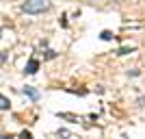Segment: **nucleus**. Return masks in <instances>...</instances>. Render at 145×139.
I'll return each instance as SVG.
<instances>
[{
    "instance_id": "obj_7",
    "label": "nucleus",
    "mask_w": 145,
    "mask_h": 139,
    "mask_svg": "<svg viewBox=\"0 0 145 139\" xmlns=\"http://www.w3.org/2000/svg\"><path fill=\"white\" fill-rule=\"evenodd\" d=\"M100 37H102V39H106V42H108V39H113V33H110V30H104V33H102V35H100Z\"/></svg>"
},
{
    "instance_id": "obj_4",
    "label": "nucleus",
    "mask_w": 145,
    "mask_h": 139,
    "mask_svg": "<svg viewBox=\"0 0 145 139\" xmlns=\"http://www.w3.org/2000/svg\"><path fill=\"white\" fill-rule=\"evenodd\" d=\"M59 117H63V120H72V122H80L78 115H74V113H59Z\"/></svg>"
},
{
    "instance_id": "obj_5",
    "label": "nucleus",
    "mask_w": 145,
    "mask_h": 139,
    "mask_svg": "<svg viewBox=\"0 0 145 139\" xmlns=\"http://www.w3.org/2000/svg\"><path fill=\"white\" fill-rule=\"evenodd\" d=\"M9 104H11V102H9V98H7V96H2V94H0V111L9 109Z\"/></svg>"
},
{
    "instance_id": "obj_6",
    "label": "nucleus",
    "mask_w": 145,
    "mask_h": 139,
    "mask_svg": "<svg viewBox=\"0 0 145 139\" xmlns=\"http://www.w3.org/2000/svg\"><path fill=\"white\" fill-rule=\"evenodd\" d=\"M56 135H59V137H63V139L72 137V135H69V130H65V128H61V130H59V133H56Z\"/></svg>"
},
{
    "instance_id": "obj_1",
    "label": "nucleus",
    "mask_w": 145,
    "mask_h": 139,
    "mask_svg": "<svg viewBox=\"0 0 145 139\" xmlns=\"http://www.w3.org/2000/svg\"><path fill=\"white\" fill-rule=\"evenodd\" d=\"M52 2L50 0H26L24 5H22V11L24 13H30V15H35V13H43L48 11Z\"/></svg>"
},
{
    "instance_id": "obj_11",
    "label": "nucleus",
    "mask_w": 145,
    "mask_h": 139,
    "mask_svg": "<svg viewBox=\"0 0 145 139\" xmlns=\"http://www.w3.org/2000/svg\"><path fill=\"white\" fill-rule=\"evenodd\" d=\"M87 2H91V5H93V2H97V0H87Z\"/></svg>"
},
{
    "instance_id": "obj_8",
    "label": "nucleus",
    "mask_w": 145,
    "mask_h": 139,
    "mask_svg": "<svg viewBox=\"0 0 145 139\" xmlns=\"http://www.w3.org/2000/svg\"><path fill=\"white\" fill-rule=\"evenodd\" d=\"M20 139H33V135H30V133H28V130H24V133L20 135Z\"/></svg>"
},
{
    "instance_id": "obj_2",
    "label": "nucleus",
    "mask_w": 145,
    "mask_h": 139,
    "mask_svg": "<svg viewBox=\"0 0 145 139\" xmlns=\"http://www.w3.org/2000/svg\"><path fill=\"white\" fill-rule=\"evenodd\" d=\"M37 70H39V61H37V59H30L28 65H26V72H28V74H35Z\"/></svg>"
},
{
    "instance_id": "obj_10",
    "label": "nucleus",
    "mask_w": 145,
    "mask_h": 139,
    "mask_svg": "<svg viewBox=\"0 0 145 139\" xmlns=\"http://www.w3.org/2000/svg\"><path fill=\"white\" fill-rule=\"evenodd\" d=\"M2 139H13V137H11V135H5V137H2Z\"/></svg>"
},
{
    "instance_id": "obj_9",
    "label": "nucleus",
    "mask_w": 145,
    "mask_h": 139,
    "mask_svg": "<svg viewBox=\"0 0 145 139\" xmlns=\"http://www.w3.org/2000/svg\"><path fill=\"white\" fill-rule=\"evenodd\" d=\"M128 52H132V48H121L119 50V55H128Z\"/></svg>"
},
{
    "instance_id": "obj_12",
    "label": "nucleus",
    "mask_w": 145,
    "mask_h": 139,
    "mask_svg": "<svg viewBox=\"0 0 145 139\" xmlns=\"http://www.w3.org/2000/svg\"><path fill=\"white\" fill-rule=\"evenodd\" d=\"M117 2H119V0H117Z\"/></svg>"
},
{
    "instance_id": "obj_3",
    "label": "nucleus",
    "mask_w": 145,
    "mask_h": 139,
    "mask_svg": "<svg viewBox=\"0 0 145 139\" xmlns=\"http://www.w3.org/2000/svg\"><path fill=\"white\" fill-rule=\"evenodd\" d=\"M22 91H24V94H26L28 98H33V100H39V91H37V89H33V87H24Z\"/></svg>"
}]
</instances>
